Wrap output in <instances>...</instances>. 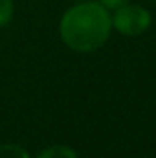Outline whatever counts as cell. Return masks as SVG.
I'll return each instance as SVG.
<instances>
[{
  "mask_svg": "<svg viewBox=\"0 0 156 158\" xmlns=\"http://www.w3.org/2000/svg\"><path fill=\"white\" fill-rule=\"evenodd\" d=\"M110 11L99 2L83 0L68 7L59 22L61 40L74 52L90 53L99 50L110 35Z\"/></svg>",
  "mask_w": 156,
  "mask_h": 158,
  "instance_id": "cell-1",
  "label": "cell"
},
{
  "mask_svg": "<svg viewBox=\"0 0 156 158\" xmlns=\"http://www.w3.org/2000/svg\"><path fill=\"white\" fill-rule=\"evenodd\" d=\"M154 2H156V0H154Z\"/></svg>",
  "mask_w": 156,
  "mask_h": 158,
  "instance_id": "cell-8",
  "label": "cell"
},
{
  "mask_svg": "<svg viewBox=\"0 0 156 158\" xmlns=\"http://www.w3.org/2000/svg\"><path fill=\"white\" fill-rule=\"evenodd\" d=\"M0 158H31L30 153L17 143H0Z\"/></svg>",
  "mask_w": 156,
  "mask_h": 158,
  "instance_id": "cell-4",
  "label": "cell"
},
{
  "mask_svg": "<svg viewBox=\"0 0 156 158\" xmlns=\"http://www.w3.org/2000/svg\"><path fill=\"white\" fill-rule=\"evenodd\" d=\"M74 2H83V0H74Z\"/></svg>",
  "mask_w": 156,
  "mask_h": 158,
  "instance_id": "cell-7",
  "label": "cell"
},
{
  "mask_svg": "<svg viewBox=\"0 0 156 158\" xmlns=\"http://www.w3.org/2000/svg\"><path fill=\"white\" fill-rule=\"evenodd\" d=\"M110 19H112V28L125 37H138L145 33L153 22V15L149 9L130 2L117 7L110 15Z\"/></svg>",
  "mask_w": 156,
  "mask_h": 158,
  "instance_id": "cell-2",
  "label": "cell"
},
{
  "mask_svg": "<svg viewBox=\"0 0 156 158\" xmlns=\"http://www.w3.org/2000/svg\"><path fill=\"white\" fill-rule=\"evenodd\" d=\"M96 2H99V4H101L105 9H109V11H116L117 7L129 4V0H96Z\"/></svg>",
  "mask_w": 156,
  "mask_h": 158,
  "instance_id": "cell-6",
  "label": "cell"
},
{
  "mask_svg": "<svg viewBox=\"0 0 156 158\" xmlns=\"http://www.w3.org/2000/svg\"><path fill=\"white\" fill-rule=\"evenodd\" d=\"M15 7H13V0H0V28L7 26L13 19Z\"/></svg>",
  "mask_w": 156,
  "mask_h": 158,
  "instance_id": "cell-5",
  "label": "cell"
},
{
  "mask_svg": "<svg viewBox=\"0 0 156 158\" xmlns=\"http://www.w3.org/2000/svg\"><path fill=\"white\" fill-rule=\"evenodd\" d=\"M35 158H79L74 147L64 145V143H57V145H50L46 149H42Z\"/></svg>",
  "mask_w": 156,
  "mask_h": 158,
  "instance_id": "cell-3",
  "label": "cell"
}]
</instances>
